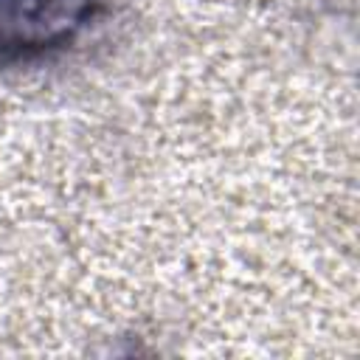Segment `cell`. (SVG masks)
I'll return each instance as SVG.
<instances>
[{
    "mask_svg": "<svg viewBox=\"0 0 360 360\" xmlns=\"http://www.w3.org/2000/svg\"><path fill=\"white\" fill-rule=\"evenodd\" d=\"M93 8L96 0H0V68L68 45Z\"/></svg>",
    "mask_w": 360,
    "mask_h": 360,
    "instance_id": "obj_1",
    "label": "cell"
}]
</instances>
